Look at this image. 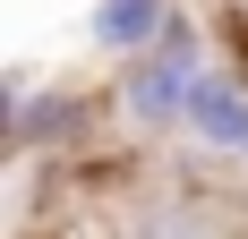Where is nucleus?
Segmentation results:
<instances>
[{
    "label": "nucleus",
    "instance_id": "nucleus-2",
    "mask_svg": "<svg viewBox=\"0 0 248 239\" xmlns=\"http://www.w3.org/2000/svg\"><path fill=\"white\" fill-rule=\"evenodd\" d=\"M86 128H94V103L77 94V86H17L9 94L17 154H69V145H86Z\"/></svg>",
    "mask_w": 248,
    "mask_h": 239
},
{
    "label": "nucleus",
    "instance_id": "nucleus-4",
    "mask_svg": "<svg viewBox=\"0 0 248 239\" xmlns=\"http://www.w3.org/2000/svg\"><path fill=\"white\" fill-rule=\"evenodd\" d=\"M171 26H180V0H94V9H86V43H94L103 60H137V51H154Z\"/></svg>",
    "mask_w": 248,
    "mask_h": 239
},
{
    "label": "nucleus",
    "instance_id": "nucleus-1",
    "mask_svg": "<svg viewBox=\"0 0 248 239\" xmlns=\"http://www.w3.org/2000/svg\"><path fill=\"white\" fill-rule=\"evenodd\" d=\"M205 69H214V60H205V26H197V9H180V26L154 51L120 60L111 103H120V120L137 128V137H171V128H188V103H197V77Z\"/></svg>",
    "mask_w": 248,
    "mask_h": 239
},
{
    "label": "nucleus",
    "instance_id": "nucleus-3",
    "mask_svg": "<svg viewBox=\"0 0 248 239\" xmlns=\"http://www.w3.org/2000/svg\"><path fill=\"white\" fill-rule=\"evenodd\" d=\"M188 137H197L214 163H240V171H248V77H240V69H205V77H197Z\"/></svg>",
    "mask_w": 248,
    "mask_h": 239
},
{
    "label": "nucleus",
    "instance_id": "nucleus-5",
    "mask_svg": "<svg viewBox=\"0 0 248 239\" xmlns=\"http://www.w3.org/2000/svg\"><path fill=\"white\" fill-rule=\"evenodd\" d=\"M223 9H248V0H223Z\"/></svg>",
    "mask_w": 248,
    "mask_h": 239
}]
</instances>
